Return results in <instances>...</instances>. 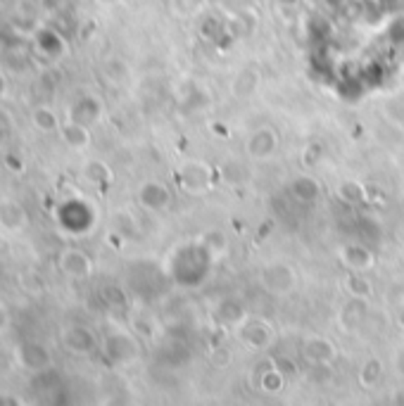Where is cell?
Listing matches in <instances>:
<instances>
[{"mask_svg":"<svg viewBox=\"0 0 404 406\" xmlns=\"http://www.w3.org/2000/svg\"><path fill=\"white\" fill-rule=\"evenodd\" d=\"M247 148V155L254 159H264L273 155V150H276V136H273L271 129H257L250 133V138L245 143Z\"/></svg>","mask_w":404,"mask_h":406,"instance_id":"8","label":"cell"},{"mask_svg":"<svg viewBox=\"0 0 404 406\" xmlns=\"http://www.w3.org/2000/svg\"><path fill=\"white\" fill-rule=\"evenodd\" d=\"M285 383V376L281 371H266L262 376V387L266 392H278Z\"/></svg>","mask_w":404,"mask_h":406,"instance_id":"22","label":"cell"},{"mask_svg":"<svg viewBox=\"0 0 404 406\" xmlns=\"http://www.w3.org/2000/svg\"><path fill=\"white\" fill-rule=\"evenodd\" d=\"M293 192L300 199H314L316 195H319V183L309 176H302L293 183Z\"/></svg>","mask_w":404,"mask_h":406,"instance_id":"20","label":"cell"},{"mask_svg":"<svg viewBox=\"0 0 404 406\" xmlns=\"http://www.w3.org/2000/svg\"><path fill=\"white\" fill-rule=\"evenodd\" d=\"M8 307H5L3 302H0V333H3L5 328H8Z\"/></svg>","mask_w":404,"mask_h":406,"instance_id":"26","label":"cell"},{"mask_svg":"<svg viewBox=\"0 0 404 406\" xmlns=\"http://www.w3.org/2000/svg\"><path fill=\"white\" fill-rule=\"evenodd\" d=\"M0 247H3V240H0Z\"/></svg>","mask_w":404,"mask_h":406,"instance_id":"30","label":"cell"},{"mask_svg":"<svg viewBox=\"0 0 404 406\" xmlns=\"http://www.w3.org/2000/svg\"><path fill=\"white\" fill-rule=\"evenodd\" d=\"M98 3H103V5H117V3H122V0H98Z\"/></svg>","mask_w":404,"mask_h":406,"instance_id":"29","label":"cell"},{"mask_svg":"<svg viewBox=\"0 0 404 406\" xmlns=\"http://www.w3.org/2000/svg\"><path fill=\"white\" fill-rule=\"evenodd\" d=\"M62 345H65L67 352L77 354V357H86V354L96 352L98 340L93 335L91 328L86 326H70L62 333Z\"/></svg>","mask_w":404,"mask_h":406,"instance_id":"3","label":"cell"},{"mask_svg":"<svg viewBox=\"0 0 404 406\" xmlns=\"http://www.w3.org/2000/svg\"><path fill=\"white\" fill-rule=\"evenodd\" d=\"M5 89H8V81H5V77L0 74V96L5 93Z\"/></svg>","mask_w":404,"mask_h":406,"instance_id":"27","label":"cell"},{"mask_svg":"<svg viewBox=\"0 0 404 406\" xmlns=\"http://www.w3.org/2000/svg\"><path fill=\"white\" fill-rule=\"evenodd\" d=\"M15 359L24 371L29 373H43L53 366L51 349L39 340H27L15 347Z\"/></svg>","mask_w":404,"mask_h":406,"instance_id":"1","label":"cell"},{"mask_svg":"<svg viewBox=\"0 0 404 406\" xmlns=\"http://www.w3.org/2000/svg\"><path fill=\"white\" fill-rule=\"evenodd\" d=\"M340 259L345 261V266L354 268V271H364V268L374 266V254L362 245H347L343 252H340Z\"/></svg>","mask_w":404,"mask_h":406,"instance_id":"14","label":"cell"},{"mask_svg":"<svg viewBox=\"0 0 404 406\" xmlns=\"http://www.w3.org/2000/svg\"><path fill=\"white\" fill-rule=\"evenodd\" d=\"M383 378V364L378 359H369L359 371V383L364 387H376Z\"/></svg>","mask_w":404,"mask_h":406,"instance_id":"18","label":"cell"},{"mask_svg":"<svg viewBox=\"0 0 404 406\" xmlns=\"http://www.w3.org/2000/svg\"><path fill=\"white\" fill-rule=\"evenodd\" d=\"M276 3H281V5H290V8H293V5H297V0H276Z\"/></svg>","mask_w":404,"mask_h":406,"instance_id":"28","label":"cell"},{"mask_svg":"<svg viewBox=\"0 0 404 406\" xmlns=\"http://www.w3.org/2000/svg\"><path fill=\"white\" fill-rule=\"evenodd\" d=\"M209 364L216 368H226L231 364V352H228L226 347H214L212 352H209Z\"/></svg>","mask_w":404,"mask_h":406,"instance_id":"23","label":"cell"},{"mask_svg":"<svg viewBox=\"0 0 404 406\" xmlns=\"http://www.w3.org/2000/svg\"><path fill=\"white\" fill-rule=\"evenodd\" d=\"M240 335H242V340H245L247 345H252L257 349L271 345V340H273L271 326H266L264 321H250V318H247V321L240 326Z\"/></svg>","mask_w":404,"mask_h":406,"instance_id":"11","label":"cell"},{"mask_svg":"<svg viewBox=\"0 0 404 406\" xmlns=\"http://www.w3.org/2000/svg\"><path fill=\"white\" fill-rule=\"evenodd\" d=\"M262 285L273 295H285L295 287V273L288 264L273 261V264L264 266L262 271Z\"/></svg>","mask_w":404,"mask_h":406,"instance_id":"2","label":"cell"},{"mask_svg":"<svg viewBox=\"0 0 404 406\" xmlns=\"http://www.w3.org/2000/svg\"><path fill=\"white\" fill-rule=\"evenodd\" d=\"M302 357L312 366H316V364L326 366L328 361L335 359V347L328 340H323V337H309V340L302 345Z\"/></svg>","mask_w":404,"mask_h":406,"instance_id":"7","label":"cell"},{"mask_svg":"<svg viewBox=\"0 0 404 406\" xmlns=\"http://www.w3.org/2000/svg\"><path fill=\"white\" fill-rule=\"evenodd\" d=\"M103 77L110 81V84L115 86H122L126 84L129 77H131V70H129V65L119 58H112L103 65Z\"/></svg>","mask_w":404,"mask_h":406,"instance_id":"16","label":"cell"},{"mask_svg":"<svg viewBox=\"0 0 404 406\" xmlns=\"http://www.w3.org/2000/svg\"><path fill=\"white\" fill-rule=\"evenodd\" d=\"M364 318H366L364 297H352L343 307V311H340V323H343V328H347V330L359 328L364 323Z\"/></svg>","mask_w":404,"mask_h":406,"instance_id":"12","label":"cell"},{"mask_svg":"<svg viewBox=\"0 0 404 406\" xmlns=\"http://www.w3.org/2000/svg\"><path fill=\"white\" fill-rule=\"evenodd\" d=\"M138 199L143 207L148 209H167L171 202V192L164 183H157V181H150L145 183L138 192Z\"/></svg>","mask_w":404,"mask_h":406,"instance_id":"9","label":"cell"},{"mask_svg":"<svg viewBox=\"0 0 404 406\" xmlns=\"http://www.w3.org/2000/svg\"><path fill=\"white\" fill-rule=\"evenodd\" d=\"M100 117V103L93 98H79L72 105V122H79L84 126H91Z\"/></svg>","mask_w":404,"mask_h":406,"instance_id":"13","label":"cell"},{"mask_svg":"<svg viewBox=\"0 0 404 406\" xmlns=\"http://www.w3.org/2000/svg\"><path fill=\"white\" fill-rule=\"evenodd\" d=\"M86 176H89L91 181H107L110 171H107V166L100 164V162H93V164L86 166Z\"/></svg>","mask_w":404,"mask_h":406,"instance_id":"24","label":"cell"},{"mask_svg":"<svg viewBox=\"0 0 404 406\" xmlns=\"http://www.w3.org/2000/svg\"><path fill=\"white\" fill-rule=\"evenodd\" d=\"M29 214L15 199H0V230L5 233H20L27 228Z\"/></svg>","mask_w":404,"mask_h":406,"instance_id":"4","label":"cell"},{"mask_svg":"<svg viewBox=\"0 0 404 406\" xmlns=\"http://www.w3.org/2000/svg\"><path fill=\"white\" fill-rule=\"evenodd\" d=\"M105 354L115 364H129L138 357V345L129 335H110L105 340Z\"/></svg>","mask_w":404,"mask_h":406,"instance_id":"5","label":"cell"},{"mask_svg":"<svg viewBox=\"0 0 404 406\" xmlns=\"http://www.w3.org/2000/svg\"><path fill=\"white\" fill-rule=\"evenodd\" d=\"M60 133H62V140H65L72 150H84L86 145H89V140H91L89 126H84V124H79V122L65 124Z\"/></svg>","mask_w":404,"mask_h":406,"instance_id":"15","label":"cell"},{"mask_svg":"<svg viewBox=\"0 0 404 406\" xmlns=\"http://www.w3.org/2000/svg\"><path fill=\"white\" fill-rule=\"evenodd\" d=\"M60 268L65 276L70 278H86L91 276L93 271V261L86 252H81V249H65L60 257Z\"/></svg>","mask_w":404,"mask_h":406,"instance_id":"6","label":"cell"},{"mask_svg":"<svg viewBox=\"0 0 404 406\" xmlns=\"http://www.w3.org/2000/svg\"><path fill=\"white\" fill-rule=\"evenodd\" d=\"M181 183L188 192H202L209 188V169L200 162H190L181 169Z\"/></svg>","mask_w":404,"mask_h":406,"instance_id":"10","label":"cell"},{"mask_svg":"<svg viewBox=\"0 0 404 406\" xmlns=\"http://www.w3.org/2000/svg\"><path fill=\"white\" fill-rule=\"evenodd\" d=\"M31 122H34V126L43 131V133H53V131H58V117L53 114V110L48 107H36L34 114H31Z\"/></svg>","mask_w":404,"mask_h":406,"instance_id":"19","label":"cell"},{"mask_svg":"<svg viewBox=\"0 0 404 406\" xmlns=\"http://www.w3.org/2000/svg\"><path fill=\"white\" fill-rule=\"evenodd\" d=\"M338 195L345 199V202H359V199L364 197V188L359 183H343L340 185V190H338Z\"/></svg>","mask_w":404,"mask_h":406,"instance_id":"21","label":"cell"},{"mask_svg":"<svg viewBox=\"0 0 404 406\" xmlns=\"http://www.w3.org/2000/svg\"><path fill=\"white\" fill-rule=\"evenodd\" d=\"M207 0H169V10L171 15H176L178 20H190V17H197L204 10Z\"/></svg>","mask_w":404,"mask_h":406,"instance_id":"17","label":"cell"},{"mask_svg":"<svg viewBox=\"0 0 404 406\" xmlns=\"http://www.w3.org/2000/svg\"><path fill=\"white\" fill-rule=\"evenodd\" d=\"M362 283H366V280L359 278V276H352L350 280H347V287H350V292L354 297H364V295H369V292H371V287L369 285L362 287Z\"/></svg>","mask_w":404,"mask_h":406,"instance_id":"25","label":"cell"}]
</instances>
